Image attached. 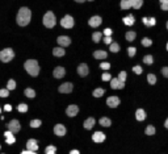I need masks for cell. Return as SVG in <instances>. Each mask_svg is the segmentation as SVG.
I'll list each match as a JSON object with an SVG mask.
<instances>
[{
    "label": "cell",
    "mask_w": 168,
    "mask_h": 154,
    "mask_svg": "<svg viewBox=\"0 0 168 154\" xmlns=\"http://www.w3.org/2000/svg\"><path fill=\"white\" fill-rule=\"evenodd\" d=\"M30 19H32V12L29 8L26 7H23L20 8L17 13V24L20 26H26L29 23H30Z\"/></svg>",
    "instance_id": "obj_1"
},
{
    "label": "cell",
    "mask_w": 168,
    "mask_h": 154,
    "mask_svg": "<svg viewBox=\"0 0 168 154\" xmlns=\"http://www.w3.org/2000/svg\"><path fill=\"white\" fill-rule=\"evenodd\" d=\"M24 67L32 77H37L40 74V65H38V62L36 59H28L24 63Z\"/></svg>",
    "instance_id": "obj_2"
},
{
    "label": "cell",
    "mask_w": 168,
    "mask_h": 154,
    "mask_svg": "<svg viewBox=\"0 0 168 154\" xmlns=\"http://www.w3.org/2000/svg\"><path fill=\"white\" fill-rule=\"evenodd\" d=\"M55 23H57V20H55L54 13L53 12H46L45 16H43V25L46 28H54Z\"/></svg>",
    "instance_id": "obj_3"
},
{
    "label": "cell",
    "mask_w": 168,
    "mask_h": 154,
    "mask_svg": "<svg viewBox=\"0 0 168 154\" xmlns=\"http://www.w3.org/2000/svg\"><path fill=\"white\" fill-rule=\"evenodd\" d=\"M13 57H14V53L11 48H7L0 51V61H3V62H9V61L13 59Z\"/></svg>",
    "instance_id": "obj_4"
},
{
    "label": "cell",
    "mask_w": 168,
    "mask_h": 154,
    "mask_svg": "<svg viewBox=\"0 0 168 154\" xmlns=\"http://www.w3.org/2000/svg\"><path fill=\"white\" fill-rule=\"evenodd\" d=\"M74 24H75L74 17L70 16V15H66L62 20H60V25H62L63 28H66V29H71L72 26H74Z\"/></svg>",
    "instance_id": "obj_5"
},
{
    "label": "cell",
    "mask_w": 168,
    "mask_h": 154,
    "mask_svg": "<svg viewBox=\"0 0 168 154\" xmlns=\"http://www.w3.org/2000/svg\"><path fill=\"white\" fill-rule=\"evenodd\" d=\"M7 126H8V131L12 132V133H17V132L21 129L20 123H19L17 120H12V121H9Z\"/></svg>",
    "instance_id": "obj_6"
},
{
    "label": "cell",
    "mask_w": 168,
    "mask_h": 154,
    "mask_svg": "<svg viewBox=\"0 0 168 154\" xmlns=\"http://www.w3.org/2000/svg\"><path fill=\"white\" fill-rule=\"evenodd\" d=\"M58 90H59V92H62V94H70V92H72V90H74V86H72V83L67 82V83L60 84Z\"/></svg>",
    "instance_id": "obj_7"
},
{
    "label": "cell",
    "mask_w": 168,
    "mask_h": 154,
    "mask_svg": "<svg viewBox=\"0 0 168 154\" xmlns=\"http://www.w3.org/2000/svg\"><path fill=\"white\" fill-rule=\"evenodd\" d=\"M110 87L113 90H122L125 87V82H121L118 80V78H114V79H110Z\"/></svg>",
    "instance_id": "obj_8"
},
{
    "label": "cell",
    "mask_w": 168,
    "mask_h": 154,
    "mask_svg": "<svg viewBox=\"0 0 168 154\" xmlns=\"http://www.w3.org/2000/svg\"><path fill=\"white\" fill-rule=\"evenodd\" d=\"M89 73V68L88 66H87V63H80L79 66H77V74L80 75V77H87Z\"/></svg>",
    "instance_id": "obj_9"
},
{
    "label": "cell",
    "mask_w": 168,
    "mask_h": 154,
    "mask_svg": "<svg viewBox=\"0 0 168 154\" xmlns=\"http://www.w3.org/2000/svg\"><path fill=\"white\" fill-rule=\"evenodd\" d=\"M77 112H79V107L75 106V104L69 106L67 109H66V113H67V116H70V117H75L77 115Z\"/></svg>",
    "instance_id": "obj_10"
},
{
    "label": "cell",
    "mask_w": 168,
    "mask_h": 154,
    "mask_svg": "<svg viewBox=\"0 0 168 154\" xmlns=\"http://www.w3.org/2000/svg\"><path fill=\"white\" fill-rule=\"evenodd\" d=\"M101 23H103V20H101V17L100 16H92L88 21L89 26H92V28H97V26H100Z\"/></svg>",
    "instance_id": "obj_11"
},
{
    "label": "cell",
    "mask_w": 168,
    "mask_h": 154,
    "mask_svg": "<svg viewBox=\"0 0 168 154\" xmlns=\"http://www.w3.org/2000/svg\"><path fill=\"white\" fill-rule=\"evenodd\" d=\"M106 104H108L110 108H116V107L120 106V97L117 96H110L106 99Z\"/></svg>",
    "instance_id": "obj_12"
},
{
    "label": "cell",
    "mask_w": 168,
    "mask_h": 154,
    "mask_svg": "<svg viewBox=\"0 0 168 154\" xmlns=\"http://www.w3.org/2000/svg\"><path fill=\"white\" fill-rule=\"evenodd\" d=\"M26 150L37 151L38 150V142L36 140H33V138H30V140L26 142Z\"/></svg>",
    "instance_id": "obj_13"
},
{
    "label": "cell",
    "mask_w": 168,
    "mask_h": 154,
    "mask_svg": "<svg viewBox=\"0 0 168 154\" xmlns=\"http://www.w3.org/2000/svg\"><path fill=\"white\" fill-rule=\"evenodd\" d=\"M92 140L95 141V142H104L105 141V134L103 133V132H95L93 136H92Z\"/></svg>",
    "instance_id": "obj_14"
},
{
    "label": "cell",
    "mask_w": 168,
    "mask_h": 154,
    "mask_svg": "<svg viewBox=\"0 0 168 154\" xmlns=\"http://www.w3.org/2000/svg\"><path fill=\"white\" fill-rule=\"evenodd\" d=\"M57 42L59 44L60 46H69L70 44H71V40H70V37H67V36H59L58 37V40H57Z\"/></svg>",
    "instance_id": "obj_15"
},
{
    "label": "cell",
    "mask_w": 168,
    "mask_h": 154,
    "mask_svg": "<svg viewBox=\"0 0 168 154\" xmlns=\"http://www.w3.org/2000/svg\"><path fill=\"white\" fill-rule=\"evenodd\" d=\"M53 75H54L57 79H60V78H63L66 75V70L63 67H60V66H58V67L54 68V73H53Z\"/></svg>",
    "instance_id": "obj_16"
},
{
    "label": "cell",
    "mask_w": 168,
    "mask_h": 154,
    "mask_svg": "<svg viewBox=\"0 0 168 154\" xmlns=\"http://www.w3.org/2000/svg\"><path fill=\"white\" fill-rule=\"evenodd\" d=\"M54 133L57 134V136H64L66 134V126L62 125V124H57V125L54 126Z\"/></svg>",
    "instance_id": "obj_17"
},
{
    "label": "cell",
    "mask_w": 168,
    "mask_h": 154,
    "mask_svg": "<svg viewBox=\"0 0 168 154\" xmlns=\"http://www.w3.org/2000/svg\"><path fill=\"white\" fill-rule=\"evenodd\" d=\"M95 124H96V120L93 119V117H88V119L86 120V121H84V124H83V126H84V128L86 129H92L95 126Z\"/></svg>",
    "instance_id": "obj_18"
},
{
    "label": "cell",
    "mask_w": 168,
    "mask_h": 154,
    "mask_svg": "<svg viewBox=\"0 0 168 154\" xmlns=\"http://www.w3.org/2000/svg\"><path fill=\"white\" fill-rule=\"evenodd\" d=\"M93 57L96 58V59H105V58L108 57V53L104 50H96L93 53Z\"/></svg>",
    "instance_id": "obj_19"
},
{
    "label": "cell",
    "mask_w": 168,
    "mask_h": 154,
    "mask_svg": "<svg viewBox=\"0 0 168 154\" xmlns=\"http://www.w3.org/2000/svg\"><path fill=\"white\" fill-rule=\"evenodd\" d=\"M135 119H137L138 121H143V120L146 119V112H145V109H142V108L137 109V112H135Z\"/></svg>",
    "instance_id": "obj_20"
},
{
    "label": "cell",
    "mask_w": 168,
    "mask_h": 154,
    "mask_svg": "<svg viewBox=\"0 0 168 154\" xmlns=\"http://www.w3.org/2000/svg\"><path fill=\"white\" fill-rule=\"evenodd\" d=\"M4 137H5V140H7V144H9V145H12V144L16 141V138L13 137V133H12V132H9V131L4 133Z\"/></svg>",
    "instance_id": "obj_21"
},
{
    "label": "cell",
    "mask_w": 168,
    "mask_h": 154,
    "mask_svg": "<svg viewBox=\"0 0 168 154\" xmlns=\"http://www.w3.org/2000/svg\"><path fill=\"white\" fill-rule=\"evenodd\" d=\"M143 24H145L146 26H154L155 24H156V20H155L154 17H150V19L143 17Z\"/></svg>",
    "instance_id": "obj_22"
},
{
    "label": "cell",
    "mask_w": 168,
    "mask_h": 154,
    "mask_svg": "<svg viewBox=\"0 0 168 154\" xmlns=\"http://www.w3.org/2000/svg\"><path fill=\"white\" fill-rule=\"evenodd\" d=\"M64 49L63 48H55V49H53V54L55 55V57H63L64 55Z\"/></svg>",
    "instance_id": "obj_23"
},
{
    "label": "cell",
    "mask_w": 168,
    "mask_h": 154,
    "mask_svg": "<svg viewBox=\"0 0 168 154\" xmlns=\"http://www.w3.org/2000/svg\"><path fill=\"white\" fill-rule=\"evenodd\" d=\"M100 125L101 126H110L112 125L110 119H108V117H101V119H100Z\"/></svg>",
    "instance_id": "obj_24"
},
{
    "label": "cell",
    "mask_w": 168,
    "mask_h": 154,
    "mask_svg": "<svg viewBox=\"0 0 168 154\" xmlns=\"http://www.w3.org/2000/svg\"><path fill=\"white\" fill-rule=\"evenodd\" d=\"M120 6H121V8H122V9L131 8V0H121Z\"/></svg>",
    "instance_id": "obj_25"
},
{
    "label": "cell",
    "mask_w": 168,
    "mask_h": 154,
    "mask_svg": "<svg viewBox=\"0 0 168 154\" xmlns=\"http://www.w3.org/2000/svg\"><path fill=\"white\" fill-rule=\"evenodd\" d=\"M123 23H125L126 25L131 26L134 24V16H133V15H129L128 17H123Z\"/></svg>",
    "instance_id": "obj_26"
},
{
    "label": "cell",
    "mask_w": 168,
    "mask_h": 154,
    "mask_svg": "<svg viewBox=\"0 0 168 154\" xmlns=\"http://www.w3.org/2000/svg\"><path fill=\"white\" fill-rule=\"evenodd\" d=\"M143 4V0H131V7L135 9H139Z\"/></svg>",
    "instance_id": "obj_27"
},
{
    "label": "cell",
    "mask_w": 168,
    "mask_h": 154,
    "mask_svg": "<svg viewBox=\"0 0 168 154\" xmlns=\"http://www.w3.org/2000/svg\"><path fill=\"white\" fill-rule=\"evenodd\" d=\"M135 36H137V33L134 30H129V32H126V40L128 41H134V38H135Z\"/></svg>",
    "instance_id": "obj_28"
},
{
    "label": "cell",
    "mask_w": 168,
    "mask_h": 154,
    "mask_svg": "<svg viewBox=\"0 0 168 154\" xmlns=\"http://www.w3.org/2000/svg\"><path fill=\"white\" fill-rule=\"evenodd\" d=\"M104 94H105V91H104L103 88H96V90H93V92H92V95H93L95 97H101Z\"/></svg>",
    "instance_id": "obj_29"
},
{
    "label": "cell",
    "mask_w": 168,
    "mask_h": 154,
    "mask_svg": "<svg viewBox=\"0 0 168 154\" xmlns=\"http://www.w3.org/2000/svg\"><path fill=\"white\" fill-rule=\"evenodd\" d=\"M101 37H103V33H101V32H95V33L92 34V40H93V42H99V41L101 40Z\"/></svg>",
    "instance_id": "obj_30"
},
{
    "label": "cell",
    "mask_w": 168,
    "mask_h": 154,
    "mask_svg": "<svg viewBox=\"0 0 168 154\" xmlns=\"http://www.w3.org/2000/svg\"><path fill=\"white\" fill-rule=\"evenodd\" d=\"M145 133H146V134H148V136H152V134H155V126H152V125L146 126Z\"/></svg>",
    "instance_id": "obj_31"
},
{
    "label": "cell",
    "mask_w": 168,
    "mask_h": 154,
    "mask_svg": "<svg viewBox=\"0 0 168 154\" xmlns=\"http://www.w3.org/2000/svg\"><path fill=\"white\" fill-rule=\"evenodd\" d=\"M109 49H110V51H113V53H118V51H120V45L117 42H112Z\"/></svg>",
    "instance_id": "obj_32"
},
{
    "label": "cell",
    "mask_w": 168,
    "mask_h": 154,
    "mask_svg": "<svg viewBox=\"0 0 168 154\" xmlns=\"http://www.w3.org/2000/svg\"><path fill=\"white\" fill-rule=\"evenodd\" d=\"M24 94H25V96H28V97H34L36 96L34 90H32V88H26L25 91H24Z\"/></svg>",
    "instance_id": "obj_33"
},
{
    "label": "cell",
    "mask_w": 168,
    "mask_h": 154,
    "mask_svg": "<svg viewBox=\"0 0 168 154\" xmlns=\"http://www.w3.org/2000/svg\"><path fill=\"white\" fill-rule=\"evenodd\" d=\"M147 80L150 84H155L156 83V77H155V74H148L147 75Z\"/></svg>",
    "instance_id": "obj_34"
},
{
    "label": "cell",
    "mask_w": 168,
    "mask_h": 154,
    "mask_svg": "<svg viewBox=\"0 0 168 154\" xmlns=\"http://www.w3.org/2000/svg\"><path fill=\"white\" fill-rule=\"evenodd\" d=\"M143 62H145L146 65H152V62H154V58H152V55H145V58H143Z\"/></svg>",
    "instance_id": "obj_35"
},
{
    "label": "cell",
    "mask_w": 168,
    "mask_h": 154,
    "mask_svg": "<svg viewBox=\"0 0 168 154\" xmlns=\"http://www.w3.org/2000/svg\"><path fill=\"white\" fill-rule=\"evenodd\" d=\"M14 88H16V82L13 79H9L8 84H7V90H14Z\"/></svg>",
    "instance_id": "obj_36"
},
{
    "label": "cell",
    "mask_w": 168,
    "mask_h": 154,
    "mask_svg": "<svg viewBox=\"0 0 168 154\" xmlns=\"http://www.w3.org/2000/svg\"><path fill=\"white\" fill-rule=\"evenodd\" d=\"M41 120H32L30 121V126L32 128H38V126H41Z\"/></svg>",
    "instance_id": "obj_37"
},
{
    "label": "cell",
    "mask_w": 168,
    "mask_h": 154,
    "mask_svg": "<svg viewBox=\"0 0 168 154\" xmlns=\"http://www.w3.org/2000/svg\"><path fill=\"white\" fill-rule=\"evenodd\" d=\"M126 77H128V73H126V71H121L120 75H118V80H121V82H125Z\"/></svg>",
    "instance_id": "obj_38"
},
{
    "label": "cell",
    "mask_w": 168,
    "mask_h": 154,
    "mask_svg": "<svg viewBox=\"0 0 168 154\" xmlns=\"http://www.w3.org/2000/svg\"><path fill=\"white\" fill-rule=\"evenodd\" d=\"M151 44H152V41H151L150 38H147V37H145L142 40V45L146 46V48H147V46H151Z\"/></svg>",
    "instance_id": "obj_39"
},
{
    "label": "cell",
    "mask_w": 168,
    "mask_h": 154,
    "mask_svg": "<svg viewBox=\"0 0 168 154\" xmlns=\"http://www.w3.org/2000/svg\"><path fill=\"white\" fill-rule=\"evenodd\" d=\"M55 151H57V148H55L54 145H50V146H47V148H46L45 153H55Z\"/></svg>",
    "instance_id": "obj_40"
},
{
    "label": "cell",
    "mask_w": 168,
    "mask_h": 154,
    "mask_svg": "<svg viewBox=\"0 0 168 154\" xmlns=\"http://www.w3.org/2000/svg\"><path fill=\"white\" fill-rule=\"evenodd\" d=\"M133 71L135 73V74H137V75H139V74H142L143 68L141 67V66H134V67H133Z\"/></svg>",
    "instance_id": "obj_41"
},
{
    "label": "cell",
    "mask_w": 168,
    "mask_h": 154,
    "mask_svg": "<svg viewBox=\"0 0 168 154\" xmlns=\"http://www.w3.org/2000/svg\"><path fill=\"white\" fill-rule=\"evenodd\" d=\"M128 53H129V55H130V57H134V55H135V53H137V49L133 48V46H130V48L128 49Z\"/></svg>",
    "instance_id": "obj_42"
},
{
    "label": "cell",
    "mask_w": 168,
    "mask_h": 154,
    "mask_svg": "<svg viewBox=\"0 0 168 154\" xmlns=\"http://www.w3.org/2000/svg\"><path fill=\"white\" fill-rule=\"evenodd\" d=\"M17 109H19V112H26L28 111V106L26 104H20Z\"/></svg>",
    "instance_id": "obj_43"
},
{
    "label": "cell",
    "mask_w": 168,
    "mask_h": 154,
    "mask_svg": "<svg viewBox=\"0 0 168 154\" xmlns=\"http://www.w3.org/2000/svg\"><path fill=\"white\" fill-rule=\"evenodd\" d=\"M0 96L1 97L9 96V90H0Z\"/></svg>",
    "instance_id": "obj_44"
},
{
    "label": "cell",
    "mask_w": 168,
    "mask_h": 154,
    "mask_svg": "<svg viewBox=\"0 0 168 154\" xmlns=\"http://www.w3.org/2000/svg\"><path fill=\"white\" fill-rule=\"evenodd\" d=\"M100 67L103 68V70H109V68H110V63L104 62V63H101V65H100Z\"/></svg>",
    "instance_id": "obj_45"
},
{
    "label": "cell",
    "mask_w": 168,
    "mask_h": 154,
    "mask_svg": "<svg viewBox=\"0 0 168 154\" xmlns=\"http://www.w3.org/2000/svg\"><path fill=\"white\" fill-rule=\"evenodd\" d=\"M101 79L105 82V80H110L112 77H110V74H103V75H101Z\"/></svg>",
    "instance_id": "obj_46"
},
{
    "label": "cell",
    "mask_w": 168,
    "mask_h": 154,
    "mask_svg": "<svg viewBox=\"0 0 168 154\" xmlns=\"http://www.w3.org/2000/svg\"><path fill=\"white\" fill-rule=\"evenodd\" d=\"M160 8L163 11H168V3H160Z\"/></svg>",
    "instance_id": "obj_47"
},
{
    "label": "cell",
    "mask_w": 168,
    "mask_h": 154,
    "mask_svg": "<svg viewBox=\"0 0 168 154\" xmlns=\"http://www.w3.org/2000/svg\"><path fill=\"white\" fill-rule=\"evenodd\" d=\"M162 74L164 75L165 78H168V67H163L162 68Z\"/></svg>",
    "instance_id": "obj_48"
},
{
    "label": "cell",
    "mask_w": 168,
    "mask_h": 154,
    "mask_svg": "<svg viewBox=\"0 0 168 154\" xmlns=\"http://www.w3.org/2000/svg\"><path fill=\"white\" fill-rule=\"evenodd\" d=\"M112 42H113V41H112V37H110V36H106V37H105V44H109V45H110Z\"/></svg>",
    "instance_id": "obj_49"
},
{
    "label": "cell",
    "mask_w": 168,
    "mask_h": 154,
    "mask_svg": "<svg viewBox=\"0 0 168 154\" xmlns=\"http://www.w3.org/2000/svg\"><path fill=\"white\" fill-rule=\"evenodd\" d=\"M104 32H105V36H110V34H112V29L110 28H106Z\"/></svg>",
    "instance_id": "obj_50"
},
{
    "label": "cell",
    "mask_w": 168,
    "mask_h": 154,
    "mask_svg": "<svg viewBox=\"0 0 168 154\" xmlns=\"http://www.w3.org/2000/svg\"><path fill=\"white\" fill-rule=\"evenodd\" d=\"M21 154H37L36 151H32V150H25V151H23Z\"/></svg>",
    "instance_id": "obj_51"
},
{
    "label": "cell",
    "mask_w": 168,
    "mask_h": 154,
    "mask_svg": "<svg viewBox=\"0 0 168 154\" xmlns=\"http://www.w3.org/2000/svg\"><path fill=\"white\" fill-rule=\"evenodd\" d=\"M4 109H5V111H12V107L11 106H9V104H5V107H4Z\"/></svg>",
    "instance_id": "obj_52"
},
{
    "label": "cell",
    "mask_w": 168,
    "mask_h": 154,
    "mask_svg": "<svg viewBox=\"0 0 168 154\" xmlns=\"http://www.w3.org/2000/svg\"><path fill=\"white\" fill-rule=\"evenodd\" d=\"M70 154H80V153H79V150H71Z\"/></svg>",
    "instance_id": "obj_53"
},
{
    "label": "cell",
    "mask_w": 168,
    "mask_h": 154,
    "mask_svg": "<svg viewBox=\"0 0 168 154\" xmlns=\"http://www.w3.org/2000/svg\"><path fill=\"white\" fill-rule=\"evenodd\" d=\"M164 126H165V128H167V129H168V119H167V120H165V123H164Z\"/></svg>",
    "instance_id": "obj_54"
},
{
    "label": "cell",
    "mask_w": 168,
    "mask_h": 154,
    "mask_svg": "<svg viewBox=\"0 0 168 154\" xmlns=\"http://www.w3.org/2000/svg\"><path fill=\"white\" fill-rule=\"evenodd\" d=\"M75 1H76V3H83L84 0H75Z\"/></svg>",
    "instance_id": "obj_55"
},
{
    "label": "cell",
    "mask_w": 168,
    "mask_h": 154,
    "mask_svg": "<svg viewBox=\"0 0 168 154\" xmlns=\"http://www.w3.org/2000/svg\"><path fill=\"white\" fill-rule=\"evenodd\" d=\"M160 3H168V0H160Z\"/></svg>",
    "instance_id": "obj_56"
},
{
    "label": "cell",
    "mask_w": 168,
    "mask_h": 154,
    "mask_svg": "<svg viewBox=\"0 0 168 154\" xmlns=\"http://www.w3.org/2000/svg\"><path fill=\"white\" fill-rule=\"evenodd\" d=\"M167 50H168V42H167Z\"/></svg>",
    "instance_id": "obj_57"
},
{
    "label": "cell",
    "mask_w": 168,
    "mask_h": 154,
    "mask_svg": "<svg viewBox=\"0 0 168 154\" xmlns=\"http://www.w3.org/2000/svg\"><path fill=\"white\" fill-rule=\"evenodd\" d=\"M167 29H168V21H167Z\"/></svg>",
    "instance_id": "obj_58"
},
{
    "label": "cell",
    "mask_w": 168,
    "mask_h": 154,
    "mask_svg": "<svg viewBox=\"0 0 168 154\" xmlns=\"http://www.w3.org/2000/svg\"><path fill=\"white\" fill-rule=\"evenodd\" d=\"M88 1H93V0H88Z\"/></svg>",
    "instance_id": "obj_59"
},
{
    "label": "cell",
    "mask_w": 168,
    "mask_h": 154,
    "mask_svg": "<svg viewBox=\"0 0 168 154\" xmlns=\"http://www.w3.org/2000/svg\"><path fill=\"white\" fill-rule=\"evenodd\" d=\"M0 111H1V109H0Z\"/></svg>",
    "instance_id": "obj_60"
}]
</instances>
